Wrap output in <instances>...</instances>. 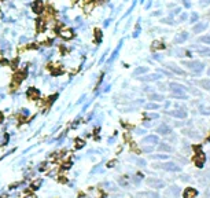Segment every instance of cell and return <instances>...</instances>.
<instances>
[{"label": "cell", "mask_w": 210, "mask_h": 198, "mask_svg": "<svg viewBox=\"0 0 210 198\" xmlns=\"http://www.w3.org/2000/svg\"><path fill=\"white\" fill-rule=\"evenodd\" d=\"M30 11L37 17H43L45 13V3L43 0H33L30 4Z\"/></svg>", "instance_id": "cell-1"}, {"label": "cell", "mask_w": 210, "mask_h": 198, "mask_svg": "<svg viewBox=\"0 0 210 198\" xmlns=\"http://www.w3.org/2000/svg\"><path fill=\"white\" fill-rule=\"evenodd\" d=\"M59 37L65 41H70L73 39H76L77 37V30L76 29H73V28H65L63 26L59 32Z\"/></svg>", "instance_id": "cell-2"}, {"label": "cell", "mask_w": 210, "mask_h": 198, "mask_svg": "<svg viewBox=\"0 0 210 198\" xmlns=\"http://www.w3.org/2000/svg\"><path fill=\"white\" fill-rule=\"evenodd\" d=\"M48 28V21L44 17H36L35 19V29H36V35H41L44 33Z\"/></svg>", "instance_id": "cell-3"}, {"label": "cell", "mask_w": 210, "mask_h": 198, "mask_svg": "<svg viewBox=\"0 0 210 198\" xmlns=\"http://www.w3.org/2000/svg\"><path fill=\"white\" fill-rule=\"evenodd\" d=\"M184 66H187L188 69H191L192 72L201 73L203 70V63L199 61H191V62H184Z\"/></svg>", "instance_id": "cell-4"}, {"label": "cell", "mask_w": 210, "mask_h": 198, "mask_svg": "<svg viewBox=\"0 0 210 198\" xmlns=\"http://www.w3.org/2000/svg\"><path fill=\"white\" fill-rule=\"evenodd\" d=\"M25 95H26V98L29 100H36V99L40 98V90L36 88V87H29L26 92H25Z\"/></svg>", "instance_id": "cell-5"}, {"label": "cell", "mask_w": 210, "mask_h": 198, "mask_svg": "<svg viewBox=\"0 0 210 198\" xmlns=\"http://www.w3.org/2000/svg\"><path fill=\"white\" fill-rule=\"evenodd\" d=\"M147 185L150 187H152V189H163L165 187V182H162L159 179H155V177H148Z\"/></svg>", "instance_id": "cell-6"}, {"label": "cell", "mask_w": 210, "mask_h": 198, "mask_svg": "<svg viewBox=\"0 0 210 198\" xmlns=\"http://www.w3.org/2000/svg\"><path fill=\"white\" fill-rule=\"evenodd\" d=\"M92 41H94L96 45H99L103 41V32L100 28H95L94 33H92Z\"/></svg>", "instance_id": "cell-7"}, {"label": "cell", "mask_w": 210, "mask_h": 198, "mask_svg": "<svg viewBox=\"0 0 210 198\" xmlns=\"http://www.w3.org/2000/svg\"><path fill=\"white\" fill-rule=\"evenodd\" d=\"M162 169H165V171H170V172H180L181 171V168L179 165H176L174 162H165V164H158Z\"/></svg>", "instance_id": "cell-8"}, {"label": "cell", "mask_w": 210, "mask_h": 198, "mask_svg": "<svg viewBox=\"0 0 210 198\" xmlns=\"http://www.w3.org/2000/svg\"><path fill=\"white\" fill-rule=\"evenodd\" d=\"M197 195H198V191H197V189H194V187H187L183 193L184 198H197Z\"/></svg>", "instance_id": "cell-9"}, {"label": "cell", "mask_w": 210, "mask_h": 198, "mask_svg": "<svg viewBox=\"0 0 210 198\" xmlns=\"http://www.w3.org/2000/svg\"><path fill=\"white\" fill-rule=\"evenodd\" d=\"M205 161H206V156L203 153H199L197 157L194 158V164H195L198 168L203 167V165H205Z\"/></svg>", "instance_id": "cell-10"}, {"label": "cell", "mask_w": 210, "mask_h": 198, "mask_svg": "<svg viewBox=\"0 0 210 198\" xmlns=\"http://www.w3.org/2000/svg\"><path fill=\"white\" fill-rule=\"evenodd\" d=\"M156 132H158V134H161V135H168V134H170V132H172V129L169 128V125H168V124L162 122L161 125L156 128Z\"/></svg>", "instance_id": "cell-11"}, {"label": "cell", "mask_w": 210, "mask_h": 198, "mask_svg": "<svg viewBox=\"0 0 210 198\" xmlns=\"http://www.w3.org/2000/svg\"><path fill=\"white\" fill-rule=\"evenodd\" d=\"M170 116H173V117H177V118H185L187 117V112L184 110V109H177V110H173V112L169 113Z\"/></svg>", "instance_id": "cell-12"}, {"label": "cell", "mask_w": 210, "mask_h": 198, "mask_svg": "<svg viewBox=\"0 0 210 198\" xmlns=\"http://www.w3.org/2000/svg\"><path fill=\"white\" fill-rule=\"evenodd\" d=\"M19 66H21V58H19L18 55L10 59V68L11 69H15V70H17V69H19Z\"/></svg>", "instance_id": "cell-13"}, {"label": "cell", "mask_w": 210, "mask_h": 198, "mask_svg": "<svg viewBox=\"0 0 210 198\" xmlns=\"http://www.w3.org/2000/svg\"><path fill=\"white\" fill-rule=\"evenodd\" d=\"M158 136L156 135H148V136H146L143 139V143H148V144H155V143H158Z\"/></svg>", "instance_id": "cell-14"}, {"label": "cell", "mask_w": 210, "mask_h": 198, "mask_svg": "<svg viewBox=\"0 0 210 198\" xmlns=\"http://www.w3.org/2000/svg\"><path fill=\"white\" fill-rule=\"evenodd\" d=\"M39 48H40V45L37 43H27V44L23 45L25 51H39Z\"/></svg>", "instance_id": "cell-15"}, {"label": "cell", "mask_w": 210, "mask_h": 198, "mask_svg": "<svg viewBox=\"0 0 210 198\" xmlns=\"http://www.w3.org/2000/svg\"><path fill=\"white\" fill-rule=\"evenodd\" d=\"M161 77L162 76L159 74V73H154V74H150V76L140 77V80H143V81H154V80H159Z\"/></svg>", "instance_id": "cell-16"}, {"label": "cell", "mask_w": 210, "mask_h": 198, "mask_svg": "<svg viewBox=\"0 0 210 198\" xmlns=\"http://www.w3.org/2000/svg\"><path fill=\"white\" fill-rule=\"evenodd\" d=\"M148 72V68L147 66H139L133 70V76H140V74H144V73Z\"/></svg>", "instance_id": "cell-17"}, {"label": "cell", "mask_w": 210, "mask_h": 198, "mask_svg": "<svg viewBox=\"0 0 210 198\" xmlns=\"http://www.w3.org/2000/svg\"><path fill=\"white\" fill-rule=\"evenodd\" d=\"M187 37H188V33H187V32H183L181 35H177V36H176L174 41H176V43H183V41L185 40Z\"/></svg>", "instance_id": "cell-18"}, {"label": "cell", "mask_w": 210, "mask_h": 198, "mask_svg": "<svg viewBox=\"0 0 210 198\" xmlns=\"http://www.w3.org/2000/svg\"><path fill=\"white\" fill-rule=\"evenodd\" d=\"M158 150H161V151H172L173 148L170 147L169 144H166V143H161V144H158Z\"/></svg>", "instance_id": "cell-19"}, {"label": "cell", "mask_w": 210, "mask_h": 198, "mask_svg": "<svg viewBox=\"0 0 210 198\" xmlns=\"http://www.w3.org/2000/svg\"><path fill=\"white\" fill-rule=\"evenodd\" d=\"M206 26H207V25H206V23H198L197 26H194V29H192V30H194V33H199V32H202L203 30V29H206Z\"/></svg>", "instance_id": "cell-20"}, {"label": "cell", "mask_w": 210, "mask_h": 198, "mask_svg": "<svg viewBox=\"0 0 210 198\" xmlns=\"http://www.w3.org/2000/svg\"><path fill=\"white\" fill-rule=\"evenodd\" d=\"M199 86L202 87V88H205V90H207V91H210V80H201L199 81Z\"/></svg>", "instance_id": "cell-21"}, {"label": "cell", "mask_w": 210, "mask_h": 198, "mask_svg": "<svg viewBox=\"0 0 210 198\" xmlns=\"http://www.w3.org/2000/svg\"><path fill=\"white\" fill-rule=\"evenodd\" d=\"M169 68L172 69V70H173L174 73H177V74H181V76H184V74H185V73L183 72V70H181V69H179V68H176V66H174L173 63H170L169 65Z\"/></svg>", "instance_id": "cell-22"}, {"label": "cell", "mask_w": 210, "mask_h": 198, "mask_svg": "<svg viewBox=\"0 0 210 198\" xmlns=\"http://www.w3.org/2000/svg\"><path fill=\"white\" fill-rule=\"evenodd\" d=\"M150 99L151 100H158V102H161V100H163V96L159 94H151L150 95Z\"/></svg>", "instance_id": "cell-23"}, {"label": "cell", "mask_w": 210, "mask_h": 198, "mask_svg": "<svg viewBox=\"0 0 210 198\" xmlns=\"http://www.w3.org/2000/svg\"><path fill=\"white\" fill-rule=\"evenodd\" d=\"M146 109H147V110H156V109H159V105L158 103H147L146 105Z\"/></svg>", "instance_id": "cell-24"}, {"label": "cell", "mask_w": 210, "mask_h": 198, "mask_svg": "<svg viewBox=\"0 0 210 198\" xmlns=\"http://www.w3.org/2000/svg\"><path fill=\"white\" fill-rule=\"evenodd\" d=\"M103 186H104V187H106L107 190H111V191H113V190H116V189H117L116 185H114V183H111V182H106V183H104Z\"/></svg>", "instance_id": "cell-25"}, {"label": "cell", "mask_w": 210, "mask_h": 198, "mask_svg": "<svg viewBox=\"0 0 210 198\" xmlns=\"http://www.w3.org/2000/svg\"><path fill=\"white\" fill-rule=\"evenodd\" d=\"M27 44V36L26 35H22V36L19 37V45H25Z\"/></svg>", "instance_id": "cell-26"}, {"label": "cell", "mask_w": 210, "mask_h": 198, "mask_svg": "<svg viewBox=\"0 0 210 198\" xmlns=\"http://www.w3.org/2000/svg\"><path fill=\"white\" fill-rule=\"evenodd\" d=\"M21 116H23V117H29L30 116V112H29V109H21Z\"/></svg>", "instance_id": "cell-27"}, {"label": "cell", "mask_w": 210, "mask_h": 198, "mask_svg": "<svg viewBox=\"0 0 210 198\" xmlns=\"http://www.w3.org/2000/svg\"><path fill=\"white\" fill-rule=\"evenodd\" d=\"M147 198H159V195H158V193H155V191H148Z\"/></svg>", "instance_id": "cell-28"}, {"label": "cell", "mask_w": 210, "mask_h": 198, "mask_svg": "<svg viewBox=\"0 0 210 198\" xmlns=\"http://www.w3.org/2000/svg\"><path fill=\"white\" fill-rule=\"evenodd\" d=\"M76 142H77V144H76V147H77V148H81V147H84V146H85V142H84V140L77 139Z\"/></svg>", "instance_id": "cell-29"}, {"label": "cell", "mask_w": 210, "mask_h": 198, "mask_svg": "<svg viewBox=\"0 0 210 198\" xmlns=\"http://www.w3.org/2000/svg\"><path fill=\"white\" fill-rule=\"evenodd\" d=\"M199 40L202 41V43H206V44H210V36H202Z\"/></svg>", "instance_id": "cell-30"}, {"label": "cell", "mask_w": 210, "mask_h": 198, "mask_svg": "<svg viewBox=\"0 0 210 198\" xmlns=\"http://www.w3.org/2000/svg\"><path fill=\"white\" fill-rule=\"evenodd\" d=\"M120 185H121V186H124V187H126V186H128V182H126V180L124 179V177H121V179H120Z\"/></svg>", "instance_id": "cell-31"}, {"label": "cell", "mask_w": 210, "mask_h": 198, "mask_svg": "<svg viewBox=\"0 0 210 198\" xmlns=\"http://www.w3.org/2000/svg\"><path fill=\"white\" fill-rule=\"evenodd\" d=\"M162 22L163 23H173V21H172L170 18H166V19H162Z\"/></svg>", "instance_id": "cell-32"}, {"label": "cell", "mask_w": 210, "mask_h": 198, "mask_svg": "<svg viewBox=\"0 0 210 198\" xmlns=\"http://www.w3.org/2000/svg\"><path fill=\"white\" fill-rule=\"evenodd\" d=\"M210 3V0H201V4L202 6H206V4H209Z\"/></svg>", "instance_id": "cell-33"}, {"label": "cell", "mask_w": 210, "mask_h": 198, "mask_svg": "<svg viewBox=\"0 0 210 198\" xmlns=\"http://www.w3.org/2000/svg\"><path fill=\"white\" fill-rule=\"evenodd\" d=\"M3 121H4V114H3V113L0 112V124H1Z\"/></svg>", "instance_id": "cell-34"}, {"label": "cell", "mask_w": 210, "mask_h": 198, "mask_svg": "<svg viewBox=\"0 0 210 198\" xmlns=\"http://www.w3.org/2000/svg\"><path fill=\"white\" fill-rule=\"evenodd\" d=\"M109 25H110V19H107V21H104V25H103V28H107Z\"/></svg>", "instance_id": "cell-35"}, {"label": "cell", "mask_w": 210, "mask_h": 198, "mask_svg": "<svg viewBox=\"0 0 210 198\" xmlns=\"http://www.w3.org/2000/svg\"><path fill=\"white\" fill-rule=\"evenodd\" d=\"M84 99H85V95H82V96L80 98V100H78L77 103H82V102H84Z\"/></svg>", "instance_id": "cell-36"}, {"label": "cell", "mask_w": 210, "mask_h": 198, "mask_svg": "<svg viewBox=\"0 0 210 198\" xmlns=\"http://www.w3.org/2000/svg\"><path fill=\"white\" fill-rule=\"evenodd\" d=\"M1 1H7V0H0V3H1Z\"/></svg>", "instance_id": "cell-37"}, {"label": "cell", "mask_w": 210, "mask_h": 198, "mask_svg": "<svg viewBox=\"0 0 210 198\" xmlns=\"http://www.w3.org/2000/svg\"><path fill=\"white\" fill-rule=\"evenodd\" d=\"M209 74H210V70H209Z\"/></svg>", "instance_id": "cell-38"}, {"label": "cell", "mask_w": 210, "mask_h": 198, "mask_svg": "<svg viewBox=\"0 0 210 198\" xmlns=\"http://www.w3.org/2000/svg\"><path fill=\"white\" fill-rule=\"evenodd\" d=\"M209 15H210V13H209Z\"/></svg>", "instance_id": "cell-39"}]
</instances>
